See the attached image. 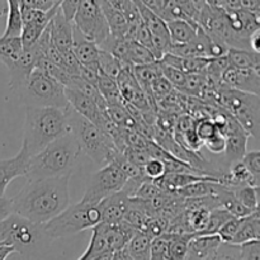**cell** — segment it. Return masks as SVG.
<instances>
[{"instance_id": "8", "label": "cell", "mask_w": 260, "mask_h": 260, "mask_svg": "<svg viewBox=\"0 0 260 260\" xmlns=\"http://www.w3.org/2000/svg\"><path fill=\"white\" fill-rule=\"evenodd\" d=\"M43 235L42 226L36 225L15 213H10L0 222V243L12 246L15 253L22 255L32 251Z\"/></svg>"}, {"instance_id": "30", "label": "cell", "mask_w": 260, "mask_h": 260, "mask_svg": "<svg viewBox=\"0 0 260 260\" xmlns=\"http://www.w3.org/2000/svg\"><path fill=\"white\" fill-rule=\"evenodd\" d=\"M169 238L168 244V259L169 260H185L188 253V243L193 234H184V235H174L167 234Z\"/></svg>"}, {"instance_id": "35", "label": "cell", "mask_w": 260, "mask_h": 260, "mask_svg": "<svg viewBox=\"0 0 260 260\" xmlns=\"http://www.w3.org/2000/svg\"><path fill=\"white\" fill-rule=\"evenodd\" d=\"M160 69H161V75L169 81L173 85V88L178 91H182L183 88L185 85V81H187V74H184L183 71L178 70V69L172 68V66L164 65L159 61Z\"/></svg>"}, {"instance_id": "43", "label": "cell", "mask_w": 260, "mask_h": 260, "mask_svg": "<svg viewBox=\"0 0 260 260\" xmlns=\"http://www.w3.org/2000/svg\"><path fill=\"white\" fill-rule=\"evenodd\" d=\"M196 132H197L198 137L205 142L206 140L212 137L216 132H218V129L217 127H216V124L213 123L212 119L205 118L197 121V123H196Z\"/></svg>"}, {"instance_id": "5", "label": "cell", "mask_w": 260, "mask_h": 260, "mask_svg": "<svg viewBox=\"0 0 260 260\" xmlns=\"http://www.w3.org/2000/svg\"><path fill=\"white\" fill-rule=\"evenodd\" d=\"M69 126L80 147L81 154L90 157L95 164L101 167L109 164L113 155L118 151L114 142L103 129L71 108L69 112Z\"/></svg>"}, {"instance_id": "53", "label": "cell", "mask_w": 260, "mask_h": 260, "mask_svg": "<svg viewBox=\"0 0 260 260\" xmlns=\"http://www.w3.org/2000/svg\"><path fill=\"white\" fill-rule=\"evenodd\" d=\"M112 255H113V251L107 250V251H104V253L99 254L98 256H95V258L91 259V260H112Z\"/></svg>"}, {"instance_id": "32", "label": "cell", "mask_w": 260, "mask_h": 260, "mask_svg": "<svg viewBox=\"0 0 260 260\" xmlns=\"http://www.w3.org/2000/svg\"><path fill=\"white\" fill-rule=\"evenodd\" d=\"M98 68L101 75L108 76V78L116 79V80L122 71L121 62L113 55H111V53L103 50L99 51Z\"/></svg>"}, {"instance_id": "40", "label": "cell", "mask_w": 260, "mask_h": 260, "mask_svg": "<svg viewBox=\"0 0 260 260\" xmlns=\"http://www.w3.org/2000/svg\"><path fill=\"white\" fill-rule=\"evenodd\" d=\"M123 155L127 157L128 161H131L135 167L142 169L144 165L151 159L149 150H140V149H131V147H126L123 150Z\"/></svg>"}, {"instance_id": "28", "label": "cell", "mask_w": 260, "mask_h": 260, "mask_svg": "<svg viewBox=\"0 0 260 260\" xmlns=\"http://www.w3.org/2000/svg\"><path fill=\"white\" fill-rule=\"evenodd\" d=\"M236 200L241 203L250 212H258L259 211V188L250 187V185H235V187H228Z\"/></svg>"}, {"instance_id": "29", "label": "cell", "mask_w": 260, "mask_h": 260, "mask_svg": "<svg viewBox=\"0 0 260 260\" xmlns=\"http://www.w3.org/2000/svg\"><path fill=\"white\" fill-rule=\"evenodd\" d=\"M216 182H197L193 184L185 185L180 189L175 190V194L183 200H193V198L208 197L215 194Z\"/></svg>"}, {"instance_id": "42", "label": "cell", "mask_w": 260, "mask_h": 260, "mask_svg": "<svg viewBox=\"0 0 260 260\" xmlns=\"http://www.w3.org/2000/svg\"><path fill=\"white\" fill-rule=\"evenodd\" d=\"M241 220H243V218L231 217L228 222L223 223V226L218 230L217 233V235L220 236L222 243H229V244L231 243L233 238L235 236L236 231H238L239 228H240Z\"/></svg>"}, {"instance_id": "3", "label": "cell", "mask_w": 260, "mask_h": 260, "mask_svg": "<svg viewBox=\"0 0 260 260\" xmlns=\"http://www.w3.org/2000/svg\"><path fill=\"white\" fill-rule=\"evenodd\" d=\"M80 155V147L75 137L69 132L30 156L25 177L28 180H35L71 175Z\"/></svg>"}, {"instance_id": "25", "label": "cell", "mask_w": 260, "mask_h": 260, "mask_svg": "<svg viewBox=\"0 0 260 260\" xmlns=\"http://www.w3.org/2000/svg\"><path fill=\"white\" fill-rule=\"evenodd\" d=\"M151 241L147 234L137 231L126 245V250L132 260H150V250H151Z\"/></svg>"}, {"instance_id": "41", "label": "cell", "mask_w": 260, "mask_h": 260, "mask_svg": "<svg viewBox=\"0 0 260 260\" xmlns=\"http://www.w3.org/2000/svg\"><path fill=\"white\" fill-rule=\"evenodd\" d=\"M241 162L245 165L248 172L250 173L251 177L260 182V152L259 151H250L246 152L244 157L241 159Z\"/></svg>"}, {"instance_id": "49", "label": "cell", "mask_w": 260, "mask_h": 260, "mask_svg": "<svg viewBox=\"0 0 260 260\" xmlns=\"http://www.w3.org/2000/svg\"><path fill=\"white\" fill-rule=\"evenodd\" d=\"M260 30H256V32H254L253 35L249 37V47H250V50L253 51V52H256V53H260Z\"/></svg>"}, {"instance_id": "13", "label": "cell", "mask_w": 260, "mask_h": 260, "mask_svg": "<svg viewBox=\"0 0 260 260\" xmlns=\"http://www.w3.org/2000/svg\"><path fill=\"white\" fill-rule=\"evenodd\" d=\"M30 155L22 144L19 152L10 159L0 160V196H5L8 185L19 177H25L28 172Z\"/></svg>"}, {"instance_id": "52", "label": "cell", "mask_w": 260, "mask_h": 260, "mask_svg": "<svg viewBox=\"0 0 260 260\" xmlns=\"http://www.w3.org/2000/svg\"><path fill=\"white\" fill-rule=\"evenodd\" d=\"M112 260H132V258L128 255L126 248H123V249H121V250L113 251Z\"/></svg>"}, {"instance_id": "47", "label": "cell", "mask_w": 260, "mask_h": 260, "mask_svg": "<svg viewBox=\"0 0 260 260\" xmlns=\"http://www.w3.org/2000/svg\"><path fill=\"white\" fill-rule=\"evenodd\" d=\"M80 3L81 0H62V2L60 3L58 9L61 10L63 17H65L69 22H73L74 17H75L79 7H80Z\"/></svg>"}, {"instance_id": "7", "label": "cell", "mask_w": 260, "mask_h": 260, "mask_svg": "<svg viewBox=\"0 0 260 260\" xmlns=\"http://www.w3.org/2000/svg\"><path fill=\"white\" fill-rule=\"evenodd\" d=\"M15 93L19 96L20 104L25 107H69L65 86L37 69L30 73Z\"/></svg>"}, {"instance_id": "2", "label": "cell", "mask_w": 260, "mask_h": 260, "mask_svg": "<svg viewBox=\"0 0 260 260\" xmlns=\"http://www.w3.org/2000/svg\"><path fill=\"white\" fill-rule=\"evenodd\" d=\"M69 112L70 107H27L22 144L30 156L70 132Z\"/></svg>"}, {"instance_id": "18", "label": "cell", "mask_w": 260, "mask_h": 260, "mask_svg": "<svg viewBox=\"0 0 260 260\" xmlns=\"http://www.w3.org/2000/svg\"><path fill=\"white\" fill-rule=\"evenodd\" d=\"M36 48L35 46L29 48H24L20 55L19 60L15 62L9 71L10 74V81L9 86L13 90H17L23 83L28 79L33 70H35V62H36Z\"/></svg>"}, {"instance_id": "36", "label": "cell", "mask_w": 260, "mask_h": 260, "mask_svg": "<svg viewBox=\"0 0 260 260\" xmlns=\"http://www.w3.org/2000/svg\"><path fill=\"white\" fill-rule=\"evenodd\" d=\"M207 260H241L240 246L229 243H221V245Z\"/></svg>"}, {"instance_id": "6", "label": "cell", "mask_w": 260, "mask_h": 260, "mask_svg": "<svg viewBox=\"0 0 260 260\" xmlns=\"http://www.w3.org/2000/svg\"><path fill=\"white\" fill-rule=\"evenodd\" d=\"M102 222L99 203L80 202L68 206L56 217L42 225L43 234L50 239L73 236L88 229L95 228Z\"/></svg>"}, {"instance_id": "23", "label": "cell", "mask_w": 260, "mask_h": 260, "mask_svg": "<svg viewBox=\"0 0 260 260\" xmlns=\"http://www.w3.org/2000/svg\"><path fill=\"white\" fill-rule=\"evenodd\" d=\"M23 43L20 37H3L0 36V62L10 70L22 55Z\"/></svg>"}, {"instance_id": "46", "label": "cell", "mask_w": 260, "mask_h": 260, "mask_svg": "<svg viewBox=\"0 0 260 260\" xmlns=\"http://www.w3.org/2000/svg\"><path fill=\"white\" fill-rule=\"evenodd\" d=\"M241 260H260V241H249L240 245Z\"/></svg>"}, {"instance_id": "4", "label": "cell", "mask_w": 260, "mask_h": 260, "mask_svg": "<svg viewBox=\"0 0 260 260\" xmlns=\"http://www.w3.org/2000/svg\"><path fill=\"white\" fill-rule=\"evenodd\" d=\"M213 104L228 111L241 128L255 139L260 134V98L255 94L235 90L222 83L216 88Z\"/></svg>"}, {"instance_id": "22", "label": "cell", "mask_w": 260, "mask_h": 260, "mask_svg": "<svg viewBox=\"0 0 260 260\" xmlns=\"http://www.w3.org/2000/svg\"><path fill=\"white\" fill-rule=\"evenodd\" d=\"M260 239V216L259 211L246 216L241 220L240 228L236 231L230 244L234 245H243L249 241H255Z\"/></svg>"}, {"instance_id": "39", "label": "cell", "mask_w": 260, "mask_h": 260, "mask_svg": "<svg viewBox=\"0 0 260 260\" xmlns=\"http://www.w3.org/2000/svg\"><path fill=\"white\" fill-rule=\"evenodd\" d=\"M173 90H174L173 85L162 75H160L159 78L155 79L151 83V85H150V91H151V95L152 98H154L155 103H157V102L161 101L162 98L169 95Z\"/></svg>"}, {"instance_id": "16", "label": "cell", "mask_w": 260, "mask_h": 260, "mask_svg": "<svg viewBox=\"0 0 260 260\" xmlns=\"http://www.w3.org/2000/svg\"><path fill=\"white\" fill-rule=\"evenodd\" d=\"M129 198L124 194L122 190L113 193V194L108 196L104 198L99 206H101L102 212V222L101 223H108V225H113V223H118L123 220V216L126 213L127 207H128Z\"/></svg>"}, {"instance_id": "24", "label": "cell", "mask_w": 260, "mask_h": 260, "mask_svg": "<svg viewBox=\"0 0 260 260\" xmlns=\"http://www.w3.org/2000/svg\"><path fill=\"white\" fill-rule=\"evenodd\" d=\"M229 65L236 69H255L260 70V53L250 50L229 48L226 53Z\"/></svg>"}, {"instance_id": "1", "label": "cell", "mask_w": 260, "mask_h": 260, "mask_svg": "<svg viewBox=\"0 0 260 260\" xmlns=\"http://www.w3.org/2000/svg\"><path fill=\"white\" fill-rule=\"evenodd\" d=\"M70 175L28 180L12 198L13 213L36 223L45 225L70 206Z\"/></svg>"}, {"instance_id": "9", "label": "cell", "mask_w": 260, "mask_h": 260, "mask_svg": "<svg viewBox=\"0 0 260 260\" xmlns=\"http://www.w3.org/2000/svg\"><path fill=\"white\" fill-rule=\"evenodd\" d=\"M76 29L101 46L109 36V28L102 12L99 0H81L80 7L73 19Z\"/></svg>"}, {"instance_id": "21", "label": "cell", "mask_w": 260, "mask_h": 260, "mask_svg": "<svg viewBox=\"0 0 260 260\" xmlns=\"http://www.w3.org/2000/svg\"><path fill=\"white\" fill-rule=\"evenodd\" d=\"M99 3H101L102 12H103L104 18L107 20V24H108L109 35H112L113 37L126 40L127 30H128V23H127L124 15L119 10H117L116 8L112 7L106 0H99Z\"/></svg>"}, {"instance_id": "33", "label": "cell", "mask_w": 260, "mask_h": 260, "mask_svg": "<svg viewBox=\"0 0 260 260\" xmlns=\"http://www.w3.org/2000/svg\"><path fill=\"white\" fill-rule=\"evenodd\" d=\"M50 22H33L23 24L22 33H20V40H22L23 47L29 48L35 45L46 29Z\"/></svg>"}, {"instance_id": "44", "label": "cell", "mask_w": 260, "mask_h": 260, "mask_svg": "<svg viewBox=\"0 0 260 260\" xmlns=\"http://www.w3.org/2000/svg\"><path fill=\"white\" fill-rule=\"evenodd\" d=\"M225 136L220 132H216L212 137L203 142V146L213 155H221L225 151Z\"/></svg>"}, {"instance_id": "19", "label": "cell", "mask_w": 260, "mask_h": 260, "mask_svg": "<svg viewBox=\"0 0 260 260\" xmlns=\"http://www.w3.org/2000/svg\"><path fill=\"white\" fill-rule=\"evenodd\" d=\"M165 23L172 45H184L192 42L200 29L197 23L188 20H170Z\"/></svg>"}, {"instance_id": "26", "label": "cell", "mask_w": 260, "mask_h": 260, "mask_svg": "<svg viewBox=\"0 0 260 260\" xmlns=\"http://www.w3.org/2000/svg\"><path fill=\"white\" fill-rule=\"evenodd\" d=\"M8 14L5 30L3 37H20L22 33V17H20V0H7Z\"/></svg>"}, {"instance_id": "12", "label": "cell", "mask_w": 260, "mask_h": 260, "mask_svg": "<svg viewBox=\"0 0 260 260\" xmlns=\"http://www.w3.org/2000/svg\"><path fill=\"white\" fill-rule=\"evenodd\" d=\"M221 83L235 90L244 93L260 94V70L255 69H236L229 65L221 76Z\"/></svg>"}, {"instance_id": "51", "label": "cell", "mask_w": 260, "mask_h": 260, "mask_svg": "<svg viewBox=\"0 0 260 260\" xmlns=\"http://www.w3.org/2000/svg\"><path fill=\"white\" fill-rule=\"evenodd\" d=\"M13 253H15V251L12 246L0 243V260H7L8 256Z\"/></svg>"}, {"instance_id": "50", "label": "cell", "mask_w": 260, "mask_h": 260, "mask_svg": "<svg viewBox=\"0 0 260 260\" xmlns=\"http://www.w3.org/2000/svg\"><path fill=\"white\" fill-rule=\"evenodd\" d=\"M140 3H141L144 7H146L147 9L151 10L152 13H155V14L159 17V10H160V0H140Z\"/></svg>"}, {"instance_id": "45", "label": "cell", "mask_w": 260, "mask_h": 260, "mask_svg": "<svg viewBox=\"0 0 260 260\" xmlns=\"http://www.w3.org/2000/svg\"><path fill=\"white\" fill-rule=\"evenodd\" d=\"M137 43L142 45L144 47H146L147 50L151 51L152 48V35L150 32V29L147 28V25L145 24L142 20H140V23L137 24L136 33H135V40ZM152 53V52H151Z\"/></svg>"}, {"instance_id": "14", "label": "cell", "mask_w": 260, "mask_h": 260, "mask_svg": "<svg viewBox=\"0 0 260 260\" xmlns=\"http://www.w3.org/2000/svg\"><path fill=\"white\" fill-rule=\"evenodd\" d=\"M99 51H101L99 46L81 35L73 24V52L76 60L81 66L90 69L101 75L98 68Z\"/></svg>"}, {"instance_id": "31", "label": "cell", "mask_w": 260, "mask_h": 260, "mask_svg": "<svg viewBox=\"0 0 260 260\" xmlns=\"http://www.w3.org/2000/svg\"><path fill=\"white\" fill-rule=\"evenodd\" d=\"M127 61L132 66L149 65L156 61L151 51L147 50L142 45L137 43L136 41H128V51H127Z\"/></svg>"}, {"instance_id": "15", "label": "cell", "mask_w": 260, "mask_h": 260, "mask_svg": "<svg viewBox=\"0 0 260 260\" xmlns=\"http://www.w3.org/2000/svg\"><path fill=\"white\" fill-rule=\"evenodd\" d=\"M48 29L51 43L60 51L61 55L73 51V22H69L60 9H57L51 19Z\"/></svg>"}, {"instance_id": "27", "label": "cell", "mask_w": 260, "mask_h": 260, "mask_svg": "<svg viewBox=\"0 0 260 260\" xmlns=\"http://www.w3.org/2000/svg\"><path fill=\"white\" fill-rule=\"evenodd\" d=\"M96 89L99 90L101 95L106 101L107 106H121L123 104L121 91H119L118 84L116 79L108 78V76L99 75Z\"/></svg>"}, {"instance_id": "38", "label": "cell", "mask_w": 260, "mask_h": 260, "mask_svg": "<svg viewBox=\"0 0 260 260\" xmlns=\"http://www.w3.org/2000/svg\"><path fill=\"white\" fill-rule=\"evenodd\" d=\"M168 244H169V238L167 234L152 239L150 260H169L168 259Z\"/></svg>"}, {"instance_id": "11", "label": "cell", "mask_w": 260, "mask_h": 260, "mask_svg": "<svg viewBox=\"0 0 260 260\" xmlns=\"http://www.w3.org/2000/svg\"><path fill=\"white\" fill-rule=\"evenodd\" d=\"M221 135L225 136V160L228 165L230 167L231 164L236 161H240L246 154L248 149L249 135L244 131L240 127V124L236 122L234 117H231L229 123L226 124L225 128L222 129Z\"/></svg>"}, {"instance_id": "10", "label": "cell", "mask_w": 260, "mask_h": 260, "mask_svg": "<svg viewBox=\"0 0 260 260\" xmlns=\"http://www.w3.org/2000/svg\"><path fill=\"white\" fill-rule=\"evenodd\" d=\"M126 182V175L116 165L109 162L91 174L81 201L88 203H101L108 196L119 192Z\"/></svg>"}, {"instance_id": "37", "label": "cell", "mask_w": 260, "mask_h": 260, "mask_svg": "<svg viewBox=\"0 0 260 260\" xmlns=\"http://www.w3.org/2000/svg\"><path fill=\"white\" fill-rule=\"evenodd\" d=\"M141 170L145 177L150 180H157L167 174V168H165L164 161L156 159V157H151Z\"/></svg>"}, {"instance_id": "34", "label": "cell", "mask_w": 260, "mask_h": 260, "mask_svg": "<svg viewBox=\"0 0 260 260\" xmlns=\"http://www.w3.org/2000/svg\"><path fill=\"white\" fill-rule=\"evenodd\" d=\"M231 217L233 216L223 208H215V210L211 211L210 218H208L207 226L205 228V230L200 234H196V235H217L218 230L222 228L223 223L228 222Z\"/></svg>"}, {"instance_id": "54", "label": "cell", "mask_w": 260, "mask_h": 260, "mask_svg": "<svg viewBox=\"0 0 260 260\" xmlns=\"http://www.w3.org/2000/svg\"><path fill=\"white\" fill-rule=\"evenodd\" d=\"M51 2H52L53 4H56V5H60V3L62 2V0H51Z\"/></svg>"}, {"instance_id": "20", "label": "cell", "mask_w": 260, "mask_h": 260, "mask_svg": "<svg viewBox=\"0 0 260 260\" xmlns=\"http://www.w3.org/2000/svg\"><path fill=\"white\" fill-rule=\"evenodd\" d=\"M213 196H215L216 200H217L218 203H220V207L228 211L233 217L244 218L246 217V216L254 213V212H250L248 208L244 207V206L236 200L234 193L231 192L228 187L220 184V183H217V184L215 185V194Z\"/></svg>"}, {"instance_id": "48", "label": "cell", "mask_w": 260, "mask_h": 260, "mask_svg": "<svg viewBox=\"0 0 260 260\" xmlns=\"http://www.w3.org/2000/svg\"><path fill=\"white\" fill-rule=\"evenodd\" d=\"M240 9L260 13V0H240Z\"/></svg>"}, {"instance_id": "17", "label": "cell", "mask_w": 260, "mask_h": 260, "mask_svg": "<svg viewBox=\"0 0 260 260\" xmlns=\"http://www.w3.org/2000/svg\"><path fill=\"white\" fill-rule=\"evenodd\" d=\"M218 235H196L188 243V253L185 260H207L221 245Z\"/></svg>"}]
</instances>
